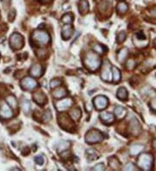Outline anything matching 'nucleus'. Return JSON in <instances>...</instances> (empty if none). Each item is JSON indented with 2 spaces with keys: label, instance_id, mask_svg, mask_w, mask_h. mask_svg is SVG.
<instances>
[{
  "label": "nucleus",
  "instance_id": "1",
  "mask_svg": "<svg viewBox=\"0 0 156 171\" xmlns=\"http://www.w3.org/2000/svg\"><path fill=\"white\" fill-rule=\"evenodd\" d=\"M83 64L87 69L91 72H95L98 70L101 65V60L100 56L95 52H89L85 55V58L83 60Z\"/></svg>",
  "mask_w": 156,
  "mask_h": 171
},
{
  "label": "nucleus",
  "instance_id": "2",
  "mask_svg": "<svg viewBox=\"0 0 156 171\" xmlns=\"http://www.w3.org/2000/svg\"><path fill=\"white\" fill-rule=\"evenodd\" d=\"M31 38L33 41L39 46L47 45L50 41V35L41 29H36L35 31H33V33L31 35Z\"/></svg>",
  "mask_w": 156,
  "mask_h": 171
},
{
  "label": "nucleus",
  "instance_id": "3",
  "mask_svg": "<svg viewBox=\"0 0 156 171\" xmlns=\"http://www.w3.org/2000/svg\"><path fill=\"white\" fill-rule=\"evenodd\" d=\"M154 157L151 154L144 153L142 154L137 159V165L143 170H150L153 167Z\"/></svg>",
  "mask_w": 156,
  "mask_h": 171
},
{
  "label": "nucleus",
  "instance_id": "4",
  "mask_svg": "<svg viewBox=\"0 0 156 171\" xmlns=\"http://www.w3.org/2000/svg\"><path fill=\"white\" fill-rule=\"evenodd\" d=\"M103 140V134L100 130L93 129L87 132L85 136V141L88 144H96Z\"/></svg>",
  "mask_w": 156,
  "mask_h": 171
},
{
  "label": "nucleus",
  "instance_id": "5",
  "mask_svg": "<svg viewBox=\"0 0 156 171\" xmlns=\"http://www.w3.org/2000/svg\"><path fill=\"white\" fill-rule=\"evenodd\" d=\"M59 125L65 130H71L75 128V124L67 114H59L57 117Z\"/></svg>",
  "mask_w": 156,
  "mask_h": 171
},
{
  "label": "nucleus",
  "instance_id": "6",
  "mask_svg": "<svg viewBox=\"0 0 156 171\" xmlns=\"http://www.w3.org/2000/svg\"><path fill=\"white\" fill-rule=\"evenodd\" d=\"M24 44V39L19 33H13L10 37V45L13 49H21Z\"/></svg>",
  "mask_w": 156,
  "mask_h": 171
},
{
  "label": "nucleus",
  "instance_id": "7",
  "mask_svg": "<svg viewBox=\"0 0 156 171\" xmlns=\"http://www.w3.org/2000/svg\"><path fill=\"white\" fill-rule=\"evenodd\" d=\"M20 86L23 90L30 91V90L35 89L37 87V81L31 77H25L21 81Z\"/></svg>",
  "mask_w": 156,
  "mask_h": 171
},
{
  "label": "nucleus",
  "instance_id": "8",
  "mask_svg": "<svg viewBox=\"0 0 156 171\" xmlns=\"http://www.w3.org/2000/svg\"><path fill=\"white\" fill-rule=\"evenodd\" d=\"M101 77L104 81H107V82L112 81V70L110 68V63L108 61H105L103 63Z\"/></svg>",
  "mask_w": 156,
  "mask_h": 171
},
{
  "label": "nucleus",
  "instance_id": "9",
  "mask_svg": "<svg viewBox=\"0 0 156 171\" xmlns=\"http://www.w3.org/2000/svg\"><path fill=\"white\" fill-rule=\"evenodd\" d=\"M108 105V99L105 96L99 95L94 99V105L97 110H103Z\"/></svg>",
  "mask_w": 156,
  "mask_h": 171
},
{
  "label": "nucleus",
  "instance_id": "10",
  "mask_svg": "<svg viewBox=\"0 0 156 171\" xmlns=\"http://www.w3.org/2000/svg\"><path fill=\"white\" fill-rule=\"evenodd\" d=\"M129 128H130V132H131V134H133L134 136L139 135L140 132H141V130H142L141 124H139L138 120L135 118V117H132V119L130 120V125H129Z\"/></svg>",
  "mask_w": 156,
  "mask_h": 171
},
{
  "label": "nucleus",
  "instance_id": "11",
  "mask_svg": "<svg viewBox=\"0 0 156 171\" xmlns=\"http://www.w3.org/2000/svg\"><path fill=\"white\" fill-rule=\"evenodd\" d=\"M13 116L12 111L7 104H3L0 107V118L4 119H9Z\"/></svg>",
  "mask_w": 156,
  "mask_h": 171
},
{
  "label": "nucleus",
  "instance_id": "12",
  "mask_svg": "<svg viewBox=\"0 0 156 171\" xmlns=\"http://www.w3.org/2000/svg\"><path fill=\"white\" fill-rule=\"evenodd\" d=\"M72 99L70 98H67V99H62L60 101H57L56 103V108H57L59 111H64V110L68 109L69 107H70L72 105Z\"/></svg>",
  "mask_w": 156,
  "mask_h": 171
},
{
  "label": "nucleus",
  "instance_id": "13",
  "mask_svg": "<svg viewBox=\"0 0 156 171\" xmlns=\"http://www.w3.org/2000/svg\"><path fill=\"white\" fill-rule=\"evenodd\" d=\"M32 99L36 104H38L40 105H45V103L47 102V97L42 92L35 93L32 96Z\"/></svg>",
  "mask_w": 156,
  "mask_h": 171
},
{
  "label": "nucleus",
  "instance_id": "14",
  "mask_svg": "<svg viewBox=\"0 0 156 171\" xmlns=\"http://www.w3.org/2000/svg\"><path fill=\"white\" fill-rule=\"evenodd\" d=\"M74 33V29L70 24H66L63 27L62 29V37L64 40H68L70 39L72 35Z\"/></svg>",
  "mask_w": 156,
  "mask_h": 171
},
{
  "label": "nucleus",
  "instance_id": "15",
  "mask_svg": "<svg viewBox=\"0 0 156 171\" xmlns=\"http://www.w3.org/2000/svg\"><path fill=\"white\" fill-rule=\"evenodd\" d=\"M43 68L40 64H35L30 69V75L33 77H40L43 75Z\"/></svg>",
  "mask_w": 156,
  "mask_h": 171
},
{
  "label": "nucleus",
  "instance_id": "16",
  "mask_svg": "<svg viewBox=\"0 0 156 171\" xmlns=\"http://www.w3.org/2000/svg\"><path fill=\"white\" fill-rule=\"evenodd\" d=\"M52 95L56 99H62L67 95V90L64 87L55 88V90L52 92Z\"/></svg>",
  "mask_w": 156,
  "mask_h": 171
},
{
  "label": "nucleus",
  "instance_id": "17",
  "mask_svg": "<svg viewBox=\"0 0 156 171\" xmlns=\"http://www.w3.org/2000/svg\"><path fill=\"white\" fill-rule=\"evenodd\" d=\"M100 118L105 124H112L114 121V117L109 112H104L100 115Z\"/></svg>",
  "mask_w": 156,
  "mask_h": 171
},
{
  "label": "nucleus",
  "instance_id": "18",
  "mask_svg": "<svg viewBox=\"0 0 156 171\" xmlns=\"http://www.w3.org/2000/svg\"><path fill=\"white\" fill-rule=\"evenodd\" d=\"M144 149V146L142 144H135L133 146H131L129 152L132 156H137L138 154H140Z\"/></svg>",
  "mask_w": 156,
  "mask_h": 171
},
{
  "label": "nucleus",
  "instance_id": "19",
  "mask_svg": "<svg viewBox=\"0 0 156 171\" xmlns=\"http://www.w3.org/2000/svg\"><path fill=\"white\" fill-rule=\"evenodd\" d=\"M128 55V49L127 48H121V50L119 51V53H118V55H117V59H118V61L119 62H125V60H126V58H127V56Z\"/></svg>",
  "mask_w": 156,
  "mask_h": 171
},
{
  "label": "nucleus",
  "instance_id": "20",
  "mask_svg": "<svg viewBox=\"0 0 156 171\" xmlns=\"http://www.w3.org/2000/svg\"><path fill=\"white\" fill-rule=\"evenodd\" d=\"M89 11V3L87 0H82L79 3V11L81 14H86Z\"/></svg>",
  "mask_w": 156,
  "mask_h": 171
},
{
  "label": "nucleus",
  "instance_id": "21",
  "mask_svg": "<svg viewBox=\"0 0 156 171\" xmlns=\"http://www.w3.org/2000/svg\"><path fill=\"white\" fill-rule=\"evenodd\" d=\"M70 115L71 118L74 121H78L80 119L81 116H82V111L79 108H75V109L71 110Z\"/></svg>",
  "mask_w": 156,
  "mask_h": 171
},
{
  "label": "nucleus",
  "instance_id": "22",
  "mask_svg": "<svg viewBox=\"0 0 156 171\" xmlns=\"http://www.w3.org/2000/svg\"><path fill=\"white\" fill-rule=\"evenodd\" d=\"M128 91L127 89L124 88V87H121V88L118 89L117 91V98L120 99L121 100H126L128 99Z\"/></svg>",
  "mask_w": 156,
  "mask_h": 171
},
{
  "label": "nucleus",
  "instance_id": "23",
  "mask_svg": "<svg viewBox=\"0 0 156 171\" xmlns=\"http://www.w3.org/2000/svg\"><path fill=\"white\" fill-rule=\"evenodd\" d=\"M108 163H108L109 166H110L113 169H119L120 167H121V164H120L118 159L116 157H112L109 158V159H108Z\"/></svg>",
  "mask_w": 156,
  "mask_h": 171
},
{
  "label": "nucleus",
  "instance_id": "24",
  "mask_svg": "<svg viewBox=\"0 0 156 171\" xmlns=\"http://www.w3.org/2000/svg\"><path fill=\"white\" fill-rule=\"evenodd\" d=\"M6 101L7 103L10 105V106L11 107H12V108H14V109H17V105H18V103H17V99H16V97L14 95H9L6 97Z\"/></svg>",
  "mask_w": 156,
  "mask_h": 171
},
{
  "label": "nucleus",
  "instance_id": "25",
  "mask_svg": "<svg viewBox=\"0 0 156 171\" xmlns=\"http://www.w3.org/2000/svg\"><path fill=\"white\" fill-rule=\"evenodd\" d=\"M112 76H113L114 81L115 83H118L121 81V71L117 69V68L113 67V68H112Z\"/></svg>",
  "mask_w": 156,
  "mask_h": 171
},
{
  "label": "nucleus",
  "instance_id": "26",
  "mask_svg": "<svg viewBox=\"0 0 156 171\" xmlns=\"http://www.w3.org/2000/svg\"><path fill=\"white\" fill-rule=\"evenodd\" d=\"M114 114H115L116 118H124L125 115L127 114V110L124 109V108L121 107V106H117V107L115 108V110H114Z\"/></svg>",
  "mask_w": 156,
  "mask_h": 171
},
{
  "label": "nucleus",
  "instance_id": "27",
  "mask_svg": "<svg viewBox=\"0 0 156 171\" xmlns=\"http://www.w3.org/2000/svg\"><path fill=\"white\" fill-rule=\"evenodd\" d=\"M116 9H117V11H118L119 13H125V12H127V11H128V6L127 4L121 2L120 4H118Z\"/></svg>",
  "mask_w": 156,
  "mask_h": 171
},
{
  "label": "nucleus",
  "instance_id": "28",
  "mask_svg": "<svg viewBox=\"0 0 156 171\" xmlns=\"http://www.w3.org/2000/svg\"><path fill=\"white\" fill-rule=\"evenodd\" d=\"M94 50L95 51V53H98V54H103L105 53L108 48L104 46V45H101V44H95L94 46Z\"/></svg>",
  "mask_w": 156,
  "mask_h": 171
},
{
  "label": "nucleus",
  "instance_id": "29",
  "mask_svg": "<svg viewBox=\"0 0 156 171\" xmlns=\"http://www.w3.org/2000/svg\"><path fill=\"white\" fill-rule=\"evenodd\" d=\"M62 22L65 24H70L73 22V17L70 14H65L62 17Z\"/></svg>",
  "mask_w": 156,
  "mask_h": 171
},
{
  "label": "nucleus",
  "instance_id": "30",
  "mask_svg": "<svg viewBox=\"0 0 156 171\" xmlns=\"http://www.w3.org/2000/svg\"><path fill=\"white\" fill-rule=\"evenodd\" d=\"M86 153H87V155H88V159H89V160H90V161H93V160H95V159H97V158H98V157H96L97 153L94 151V150H92V149H90V150L87 151Z\"/></svg>",
  "mask_w": 156,
  "mask_h": 171
},
{
  "label": "nucleus",
  "instance_id": "31",
  "mask_svg": "<svg viewBox=\"0 0 156 171\" xmlns=\"http://www.w3.org/2000/svg\"><path fill=\"white\" fill-rule=\"evenodd\" d=\"M22 109L24 113H29L30 111V104L28 100H23V102H22Z\"/></svg>",
  "mask_w": 156,
  "mask_h": 171
},
{
  "label": "nucleus",
  "instance_id": "32",
  "mask_svg": "<svg viewBox=\"0 0 156 171\" xmlns=\"http://www.w3.org/2000/svg\"><path fill=\"white\" fill-rule=\"evenodd\" d=\"M69 146H70V143L69 142H62L61 144H59V146H58V151L60 152H63V151H65L66 150H68V148H69Z\"/></svg>",
  "mask_w": 156,
  "mask_h": 171
},
{
  "label": "nucleus",
  "instance_id": "33",
  "mask_svg": "<svg viewBox=\"0 0 156 171\" xmlns=\"http://www.w3.org/2000/svg\"><path fill=\"white\" fill-rule=\"evenodd\" d=\"M51 111H50V109H48L46 111H45V113L43 114V122H48V121H50V119H51Z\"/></svg>",
  "mask_w": 156,
  "mask_h": 171
},
{
  "label": "nucleus",
  "instance_id": "34",
  "mask_svg": "<svg viewBox=\"0 0 156 171\" xmlns=\"http://www.w3.org/2000/svg\"><path fill=\"white\" fill-rule=\"evenodd\" d=\"M36 55L38 56V58H40V59H44V58L47 56V51H46L45 49H43V48L38 49V50L36 51Z\"/></svg>",
  "mask_w": 156,
  "mask_h": 171
},
{
  "label": "nucleus",
  "instance_id": "35",
  "mask_svg": "<svg viewBox=\"0 0 156 171\" xmlns=\"http://www.w3.org/2000/svg\"><path fill=\"white\" fill-rule=\"evenodd\" d=\"M61 84H62V81L56 79V80H53V81H50V86L51 88L55 89V88H57V87H58Z\"/></svg>",
  "mask_w": 156,
  "mask_h": 171
},
{
  "label": "nucleus",
  "instance_id": "36",
  "mask_svg": "<svg viewBox=\"0 0 156 171\" xmlns=\"http://www.w3.org/2000/svg\"><path fill=\"white\" fill-rule=\"evenodd\" d=\"M125 39H126V33L125 32H120L119 34L117 35V42H119V43H121V42H123V41H125Z\"/></svg>",
  "mask_w": 156,
  "mask_h": 171
},
{
  "label": "nucleus",
  "instance_id": "37",
  "mask_svg": "<svg viewBox=\"0 0 156 171\" xmlns=\"http://www.w3.org/2000/svg\"><path fill=\"white\" fill-rule=\"evenodd\" d=\"M135 37L139 40V41H144L146 40V37H145V35L142 31H138L136 34H135Z\"/></svg>",
  "mask_w": 156,
  "mask_h": 171
},
{
  "label": "nucleus",
  "instance_id": "38",
  "mask_svg": "<svg viewBox=\"0 0 156 171\" xmlns=\"http://www.w3.org/2000/svg\"><path fill=\"white\" fill-rule=\"evenodd\" d=\"M135 67V62L134 60H132V59H130V60H128V63H127V68L128 69H130V70H132V69H134Z\"/></svg>",
  "mask_w": 156,
  "mask_h": 171
},
{
  "label": "nucleus",
  "instance_id": "39",
  "mask_svg": "<svg viewBox=\"0 0 156 171\" xmlns=\"http://www.w3.org/2000/svg\"><path fill=\"white\" fill-rule=\"evenodd\" d=\"M35 162L36 164L38 165H43V163H44V159H43V157L41 156H38V157H35Z\"/></svg>",
  "mask_w": 156,
  "mask_h": 171
},
{
  "label": "nucleus",
  "instance_id": "40",
  "mask_svg": "<svg viewBox=\"0 0 156 171\" xmlns=\"http://www.w3.org/2000/svg\"><path fill=\"white\" fill-rule=\"evenodd\" d=\"M99 10L100 11H105L107 10V8H108V3L107 2H102V3H101L99 5Z\"/></svg>",
  "mask_w": 156,
  "mask_h": 171
},
{
  "label": "nucleus",
  "instance_id": "41",
  "mask_svg": "<svg viewBox=\"0 0 156 171\" xmlns=\"http://www.w3.org/2000/svg\"><path fill=\"white\" fill-rule=\"evenodd\" d=\"M104 169H105L104 165L102 164V163H99V164L95 165V167L93 168V170L101 171V170H104Z\"/></svg>",
  "mask_w": 156,
  "mask_h": 171
},
{
  "label": "nucleus",
  "instance_id": "42",
  "mask_svg": "<svg viewBox=\"0 0 156 171\" xmlns=\"http://www.w3.org/2000/svg\"><path fill=\"white\" fill-rule=\"evenodd\" d=\"M125 170H135V166L133 163H128L124 168Z\"/></svg>",
  "mask_w": 156,
  "mask_h": 171
},
{
  "label": "nucleus",
  "instance_id": "43",
  "mask_svg": "<svg viewBox=\"0 0 156 171\" xmlns=\"http://www.w3.org/2000/svg\"><path fill=\"white\" fill-rule=\"evenodd\" d=\"M150 106H151V108H152V109L156 111V97L155 98H154V99L151 100V103H150Z\"/></svg>",
  "mask_w": 156,
  "mask_h": 171
},
{
  "label": "nucleus",
  "instance_id": "44",
  "mask_svg": "<svg viewBox=\"0 0 156 171\" xmlns=\"http://www.w3.org/2000/svg\"><path fill=\"white\" fill-rule=\"evenodd\" d=\"M150 16L152 17H156V6L153 7L151 10H150Z\"/></svg>",
  "mask_w": 156,
  "mask_h": 171
},
{
  "label": "nucleus",
  "instance_id": "45",
  "mask_svg": "<svg viewBox=\"0 0 156 171\" xmlns=\"http://www.w3.org/2000/svg\"><path fill=\"white\" fill-rule=\"evenodd\" d=\"M12 11H11V13H10V15H9V20L11 21V22L14 20V17H15V16H16V12H14L13 15H12Z\"/></svg>",
  "mask_w": 156,
  "mask_h": 171
},
{
  "label": "nucleus",
  "instance_id": "46",
  "mask_svg": "<svg viewBox=\"0 0 156 171\" xmlns=\"http://www.w3.org/2000/svg\"><path fill=\"white\" fill-rule=\"evenodd\" d=\"M40 2L42 4H49L50 2H51V0H40Z\"/></svg>",
  "mask_w": 156,
  "mask_h": 171
},
{
  "label": "nucleus",
  "instance_id": "47",
  "mask_svg": "<svg viewBox=\"0 0 156 171\" xmlns=\"http://www.w3.org/2000/svg\"><path fill=\"white\" fill-rule=\"evenodd\" d=\"M153 146H154V150L156 151V139L154 141V143H153Z\"/></svg>",
  "mask_w": 156,
  "mask_h": 171
}]
</instances>
